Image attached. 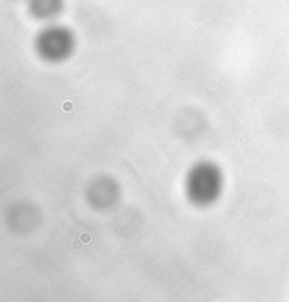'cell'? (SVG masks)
Listing matches in <instances>:
<instances>
[{"instance_id":"6da1fadb","label":"cell","mask_w":289,"mask_h":302,"mask_svg":"<svg viewBox=\"0 0 289 302\" xmlns=\"http://www.w3.org/2000/svg\"><path fill=\"white\" fill-rule=\"evenodd\" d=\"M223 189V174L213 163L196 164L186 176V193L189 199L200 206L215 202Z\"/></svg>"},{"instance_id":"7a4b0ae2","label":"cell","mask_w":289,"mask_h":302,"mask_svg":"<svg viewBox=\"0 0 289 302\" xmlns=\"http://www.w3.org/2000/svg\"><path fill=\"white\" fill-rule=\"evenodd\" d=\"M38 54L45 61L59 62L66 59L75 48V37L71 30L62 26H48L37 37Z\"/></svg>"},{"instance_id":"3957f363","label":"cell","mask_w":289,"mask_h":302,"mask_svg":"<svg viewBox=\"0 0 289 302\" xmlns=\"http://www.w3.org/2000/svg\"><path fill=\"white\" fill-rule=\"evenodd\" d=\"M28 7L34 17L52 20L62 10V0H28Z\"/></svg>"}]
</instances>
